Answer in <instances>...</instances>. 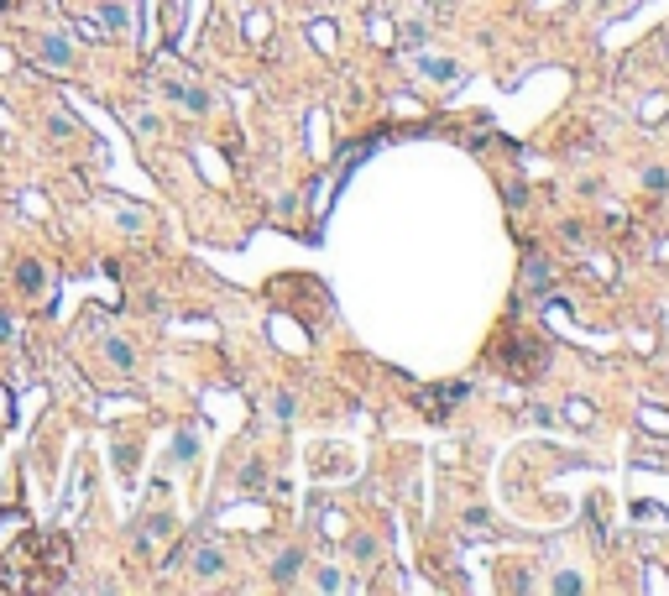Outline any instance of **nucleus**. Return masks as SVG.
<instances>
[{
	"label": "nucleus",
	"mask_w": 669,
	"mask_h": 596,
	"mask_svg": "<svg viewBox=\"0 0 669 596\" xmlns=\"http://www.w3.org/2000/svg\"><path fill=\"white\" fill-rule=\"evenodd\" d=\"M262 476H267V471H262V466H257V461H251V466H246V471H241V481H246V487H262Z\"/></svg>",
	"instance_id": "nucleus-13"
},
{
	"label": "nucleus",
	"mask_w": 669,
	"mask_h": 596,
	"mask_svg": "<svg viewBox=\"0 0 669 596\" xmlns=\"http://www.w3.org/2000/svg\"><path fill=\"white\" fill-rule=\"evenodd\" d=\"M16 283H21V293L37 298V293H42V267H37V262H21V267H16Z\"/></svg>",
	"instance_id": "nucleus-5"
},
{
	"label": "nucleus",
	"mask_w": 669,
	"mask_h": 596,
	"mask_svg": "<svg viewBox=\"0 0 669 596\" xmlns=\"http://www.w3.org/2000/svg\"><path fill=\"white\" fill-rule=\"evenodd\" d=\"M0 340H11V314L0 309Z\"/></svg>",
	"instance_id": "nucleus-17"
},
{
	"label": "nucleus",
	"mask_w": 669,
	"mask_h": 596,
	"mask_svg": "<svg viewBox=\"0 0 669 596\" xmlns=\"http://www.w3.org/2000/svg\"><path fill=\"white\" fill-rule=\"evenodd\" d=\"M298 565H304V549H283V555H278V565H272V581H278V586H288V581L298 576Z\"/></svg>",
	"instance_id": "nucleus-4"
},
{
	"label": "nucleus",
	"mask_w": 669,
	"mask_h": 596,
	"mask_svg": "<svg viewBox=\"0 0 669 596\" xmlns=\"http://www.w3.org/2000/svg\"><path fill=\"white\" fill-rule=\"evenodd\" d=\"M105 356H110L115 366H121V372L131 366V346H126V340H110V346H105Z\"/></svg>",
	"instance_id": "nucleus-8"
},
{
	"label": "nucleus",
	"mask_w": 669,
	"mask_h": 596,
	"mask_svg": "<svg viewBox=\"0 0 669 596\" xmlns=\"http://www.w3.org/2000/svg\"><path fill=\"white\" fill-rule=\"evenodd\" d=\"M492 366H497V372H507V377H518V382H528V377H539L544 366H549V346H544L539 335L507 325L497 335V346H492Z\"/></svg>",
	"instance_id": "nucleus-2"
},
{
	"label": "nucleus",
	"mask_w": 669,
	"mask_h": 596,
	"mask_svg": "<svg viewBox=\"0 0 669 596\" xmlns=\"http://www.w3.org/2000/svg\"><path fill=\"white\" fill-rule=\"evenodd\" d=\"M194 450H199V445H194V434L183 429V434H178V445H173V455H178V461H194Z\"/></svg>",
	"instance_id": "nucleus-10"
},
{
	"label": "nucleus",
	"mask_w": 669,
	"mask_h": 596,
	"mask_svg": "<svg viewBox=\"0 0 669 596\" xmlns=\"http://www.w3.org/2000/svg\"><path fill=\"white\" fill-rule=\"evenodd\" d=\"M497 581H507V586H513V591H528V576H523V570L513 565V570H507V576H497Z\"/></svg>",
	"instance_id": "nucleus-12"
},
{
	"label": "nucleus",
	"mask_w": 669,
	"mask_h": 596,
	"mask_svg": "<svg viewBox=\"0 0 669 596\" xmlns=\"http://www.w3.org/2000/svg\"><path fill=\"white\" fill-rule=\"evenodd\" d=\"M199 576H220V570H225V555H220V549H199Z\"/></svg>",
	"instance_id": "nucleus-7"
},
{
	"label": "nucleus",
	"mask_w": 669,
	"mask_h": 596,
	"mask_svg": "<svg viewBox=\"0 0 669 596\" xmlns=\"http://www.w3.org/2000/svg\"><path fill=\"white\" fill-rule=\"evenodd\" d=\"M6 424H11V393L0 387V434H6Z\"/></svg>",
	"instance_id": "nucleus-14"
},
{
	"label": "nucleus",
	"mask_w": 669,
	"mask_h": 596,
	"mask_svg": "<svg viewBox=\"0 0 669 596\" xmlns=\"http://www.w3.org/2000/svg\"><path fill=\"white\" fill-rule=\"evenodd\" d=\"M68 549L63 534L32 529L27 513H0V591H63L68 586Z\"/></svg>",
	"instance_id": "nucleus-1"
},
{
	"label": "nucleus",
	"mask_w": 669,
	"mask_h": 596,
	"mask_svg": "<svg viewBox=\"0 0 669 596\" xmlns=\"http://www.w3.org/2000/svg\"><path fill=\"white\" fill-rule=\"evenodd\" d=\"M345 581H340V570H325V576H319V591H340Z\"/></svg>",
	"instance_id": "nucleus-15"
},
{
	"label": "nucleus",
	"mask_w": 669,
	"mask_h": 596,
	"mask_svg": "<svg viewBox=\"0 0 669 596\" xmlns=\"http://www.w3.org/2000/svg\"><path fill=\"white\" fill-rule=\"evenodd\" d=\"M450 393L466 398V382H450V387H429V393H419L424 414H429V419H445V398H450Z\"/></svg>",
	"instance_id": "nucleus-3"
},
{
	"label": "nucleus",
	"mask_w": 669,
	"mask_h": 596,
	"mask_svg": "<svg viewBox=\"0 0 669 596\" xmlns=\"http://www.w3.org/2000/svg\"><path fill=\"white\" fill-rule=\"evenodd\" d=\"M377 555H382V544H377L372 534H361V539H356V560H377Z\"/></svg>",
	"instance_id": "nucleus-9"
},
{
	"label": "nucleus",
	"mask_w": 669,
	"mask_h": 596,
	"mask_svg": "<svg viewBox=\"0 0 669 596\" xmlns=\"http://www.w3.org/2000/svg\"><path fill=\"white\" fill-rule=\"evenodd\" d=\"M643 183H649V189H664L669 173H664V168H649V173H643Z\"/></svg>",
	"instance_id": "nucleus-16"
},
{
	"label": "nucleus",
	"mask_w": 669,
	"mask_h": 596,
	"mask_svg": "<svg viewBox=\"0 0 669 596\" xmlns=\"http://www.w3.org/2000/svg\"><path fill=\"white\" fill-rule=\"evenodd\" d=\"M424 74H429V79H434V84H450V79H455V74H460V68H455V63H450V58H429V63H424Z\"/></svg>",
	"instance_id": "nucleus-6"
},
{
	"label": "nucleus",
	"mask_w": 669,
	"mask_h": 596,
	"mask_svg": "<svg viewBox=\"0 0 669 596\" xmlns=\"http://www.w3.org/2000/svg\"><path fill=\"white\" fill-rule=\"evenodd\" d=\"M42 58H48V63H68V48H63V42H42Z\"/></svg>",
	"instance_id": "nucleus-11"
}]
</instances>
